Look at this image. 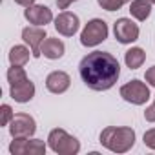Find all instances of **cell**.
Listing matches in <instances>:
<instances>
[{
	"label": "cell",
	"mask_w": 155,
	"mask_h": 155,
	"mask_svg": "<svg viewBox=\"0 0 155 155\" xmlns=\"http://www.w3.org/2000/svg\"><path fill=\"white\" fill-rule=\"evenodd\" d=\"M79 75L82 82L93 91H108L111 90L119 77L120 64L108 51H91L79 64Z\"/></svg>",
	"instance_id": "cell-1"
},
{
	"label": "cell",
	"mask_w": 155,
	"mask_h": 155,
	"mask_svg": "<svg viewBox=\"0 0 155 155\" xmlns=\"http://www.w3.org/2000/svg\"><path fill=\"white\" fill-rule=\"evenodd\" d=\"M99 142L113 153H128L135 146V130L130 126H106Z\"/></svg>",
	"instance_id": "cell-2"
},
{
	"label": "cell",
	"mask_w": 155,
	"mask_h": 155,
	"mask_svg": "<svg viewBox=\"0 0 155 155\" xmlns=\"http://www.w3.org/2000/svg\"><path fill=\"white\" fill-rule=\"evenodd\" d=\"M48 146L51 151H55L58 155H77L81 151V140L73 135H69L62 128H55L49 131Z\"/></svg>",
	"instance_id": "cell-3"
},
{
	"label": "cell",
	"mask_w": 155,
	"mask_h": 155,
	"mask_svg": "<svg viewBox=\"0 0 155 155\" xmlns=\"http://www.w3.org/2000/svg\"><path fill=\"white\" fill-rule=\"evenodd\" d=\"M108 35H110V29H108L106 20L91 18L81 31V44L84 48H95V46L102 44L108 38Z\"/></svg>",
	"instance_id": "cell-4"
},
{
	"label": "cell",
	"mask_w": 155,
	"mask_h": 155,
	"mask_svg": "<svg viewBox=\"0 0 155 155\" xmlns=\"http://www.w3.org/2000/svg\"><path fill=\"white\" fill-rule=\"evenodd\" d=\"M119 93H120L122 101H126V102H130L133 106H142V104H146L151 99L150 84H146V82H142L139 79H133V81L122 84Z\"/></svg>",
	"instance_id": "cell-5"
},
{
	"label": "cell",
	"mask_w": 155,
	"mask_h": 155,
	"mask_svg": "<svg viewBox=\"0 0 155 155\" xmlns=\"http://www.w3.org/2000/svg\"><path fill=\"white\" fill-rule=\"evenodd\" d=\"M49 146L42 139H31V137H13L9 142V153L11 155H44Z\"/></svg>",
	"instance_id": "cell-6"
},
{
	"label": "cell",
	"mask_w": 155,
	"mask_h": 155,
	"mask_svg": "<svg viewBox=\"0 0 155 155\" xmlns=\"http://www.w3.org/2000/svg\"><path fill=\"white\" fill-rule=\"evenodd\" d=\"M113 35H115L117 42H120V44H133L135 40H139L140 29H139V26L131 18L122 17V18L115 20V24H113Z\"/></svg>",
	"instance_id": "cell-7"
},
{
	"label": "cell",
	"mask_w": 155,
	"mask_h": 155,
	"mask_svg": "<svg viewBox=\"0 0 155 155\" xmlns=\"http://www.w3.org/2000/svg\"><path fill=\"white\" fill-rule=\"evenodd\" d=\"M8 128L11 137H33L37 131V122L28 113H15Z\"/></svg>",
	"instance_id": "cell-8"
},
{
	"label": "cell",
	"mask_w": 155,
	"mask_h": 155,
	"mask_svg": "<svg viewBox=\"0 0 155 155\" xmlns=\"http://www.w3.org/2000/svg\"><path fill=\"white\" fill-rule=\"evenodd\" d=\"M48 38V35H46V28H42V26H28V28H24L22 29V40H24V44H28L29 46V49H31V53H33V58H38V57H42V53H40V46H42V42Z\"/></svg>",
	"instance_id": "cell-9"
},
{
	"label": "cell",
	"mask_w": 155,
	"mask_h": 155,
	"mask_svg": "<svg viewBox=\"0 0 155 155\" xmlns=\"http://www.w3.org/2000/svg\"><path fill=\"white\" fill-rule=\"evenodd\" d=\"M55 29L58 31V35L62 37H73L81 28V20L75 13L71 11H62L55 17Z\"/></svg>",
	"instance_id": "cell-10"
},
{
	"label": "cell",
	"mask_w": 155,
	"mask_h": 155,
	"mask_svg": "<svg viewBox=\"0 0 155 155\" xmlns=\"http://www.w3.org/2000/svg\"><path fill=\"white\" fill-rule=\"evenodd\" d=\"M24 18H26L29 24H33V26H42V28H46V24H49L51 20H55L51 9H49L48 6H40V4H33V6L26 8V9H24Z\"/></svg>",
	"instance_id": "cell-11"
},
{
	"label": "cell",
	"mask_w": 155,
	"mask_h": 155,
	"mask_svg": "<svg viewBox=\"0 0 155 155\" xmlns=\"http://www.w3.org/2000/svg\"><path fill=\"white\" fill-rule=\"evenodd\" d=\"M71 86V77L66 73V71H51L48 77H46V88L49 93H55V95H62L69 90Z\"/></svg>",
	"instance_id": "cell-12"
},
{
	"label": "cell",
	"mask_w": 155,
	"mask_h": 155,
	"mask_svg": "<svg viewBox=\"0 0 155 155\" xmlns=\"http://www.w3.org/2000/svg\"><path fill=\"white\" fill-rule=\"evenodd\" d=\"M35 91H37L35 90V84L28 79L24 82H18V84L11 86L9 88V97L15 102H18V104H26V102H29L35 97Z\"/></svg>",
	"instance_id": "cell-13"
},
{
	"label": "cell",
	"mask_w": 155,
	"mask_h": 155,
	"mask_svg": "<svg viewBox=\"0 0 155 155\" xmlns=\"http://www.w3.org/2000/svg\"><path fill=\"white\" fill-rule=\"evenodd\" d=\"M64 51H66V46L60 38H46L40 46V53L48 58V60H58L64 57Z\"/></svg>",
	"instance_id": "cell-14"
},
{
	"label": "cell",
	"mask_w": 155,
	"mask_h": 155,
	"mask_svg": "<svg viewBox=\"0 0 155 155\" xmlns=\"http://www.w3.org/2000/svg\"><path fill=\"white\" fill-rule=\"evenodd\" d=\"M151 6L153 4L150 2V0H131L130 2V13H131V17L135 20L144 22L151 15Z\"/></svg>",
	"instance_id": "cell-15"
},
{
	"label": "cell",
	"mask_w": 155,
	"mask_h": 155,
	"mask_svg": "<svg viewBox=\"0 0 155 155\" xmlns=\"http://www.w3.org/2000/svg\"><path fill=\"white\" fill-rule=\"evenodd\" d=\"M8 57H9V62L13 66H26L28 60H29V57H33V53H31V49L28 46L17 44V46H13L9 49V55Z\"/></svg>",
	"instance_id": "cell-16"
},
{
	"label": "cell",
	"mask_w": 155,
	"mask_h": 155,
	"mask_svg": "<svg viewBox=\"0 0 155 155\" xmlns=\"http://www.w3.org/2000/svg\"><path fill=\"white\" fill-rule=\"evenodd\" d=\"M146 60V53L142 48H130L124 53V62L130 69H139Z\"/></svg>",
	"instance_id": "cell-17"
},
{
	"label": "cell",
	"mask_w": 155,
	"mask_h": 155,
	"mask_svg": "<svg viewBox=\"0 0 155 155\" xmlns=\"http://www.w3.org/2000/svg\"><path fill=\"white\" fill-rule=\"evenodd\" d=\"M24 81H28V73H26L24 66H13L11 64V68L8 69V82H9V86H15L18 82H24Z\"/></svg>",
	"instance_id": "cell-18"
},
{
	"label": "cell",
	"mask_w": 155,
	"mask_h": 155,
	"mask_svg": "<svg viewBox=\"0 0 155 155\" xmlns=\"http://www.w3.org/2000/svg\"><path fill=\"white\" fill-rule=\"evenodd\" d=\"M128 2H131V0H97V4L106 11H119Z\"/></svg>",
	"instance_id": "cell-19"
},
{
	"label": "cell",
	"mask_w": 155,
	"mask_h": 155,
	"mask_svg": "<svg viewBox=\"0 0 155 155\" xmlns=\"http://www.w3.org/2000/svg\"><path fill=\"white\" fill-rule=\"evenodd\" d=\"M13 117H15V111H13V108L9 104L0 106V126H9Z\"/></svg>",
	"instance_id": "cell-20"
},
{
	"label": "cell",
	"mask_w": 155,
	"mask_h": 155,
	"mask_svg": "<svg viewBox=\"0 0 155 155\" xmlns=\"http://www.w3.org/2000/svg\"><path fill=\"white\" fill-rule=\"evenodd\" d=\"M142 142H144L146 148H150V150L155 151V128H150V130L144 131V135H142Z\"/></svg>",
	"instance_id": "cell-21"
},
{
	"label": "cell",
	"mask_w": 155,
	"mask_h": 155,
	"mask_svg": "<svg viewBox=\"0 0 155 155\" xmlns=\"http://www.w3.org/2000/svg\"><path fill=\"white\" fill-rule=\"evenodd\" d=\"M144 81H146L151 88H155V66H151V68L146 69V73H144Z\"/></svg>",
	"instance_id": "cell-22"
},
{
	"label": "cell",
	"mask_w": 155,
	"mask_h": 155,
	"mask_svg": "<svg viewBox=\"0 0 155 155\" xmlns=\"http://www.w3.org/2000/svg\"><path fill=\"white\" fill-rule=\"evenodd\" d=\"M144 119H146L148 122H155V99H153V102L146 108V111H144Z\"/></svg>",
	"instance_id": "cell-23"
},
{
	"label": "cell",
	"mask_w": 155,
	"mask_h": 155,
	"mask_svg": "<svg viewBox=\"0 0 155 155\" xmlns=\"http://www.w3.org/2000/svg\"><path fill=\"white\" fill-rule=\"evenodd\" d=\"M73 2H77V0H57V8H58V9H62V11H66Z\"/></svg>",
	"instance_id": "cell-24"
},
{
	"label": "cell",
	"mask_w": 155,
	"mask_h": 155,
	"mask_svg": "<svg viewBox=\"0 0 155 155\" xmlns=\"http://www.w3.org/2000/svg\"><path fill=\"white\" fill-rule=\"evenodd\" d=\"M15 4H18V6H22V8H29V6H33L37 0H13Z\"/></svg>",
	"instance_id": "cell-25"
},
{
	"label": "cell",
	"mask_w": 155,
	"mask_h": 155,
	"mask_svg": "<svg viewBox=\"0 0 155 155\" xmlns=\"http://www.w3.org/2000/svg\"><path fill=\"white\" fill-rule=\"evenodd\" d=\"M150 2H151V4H153V6H155V0H150Z\"/></svg>",
	"instance_id": "cell-26"
}]
</instances>
